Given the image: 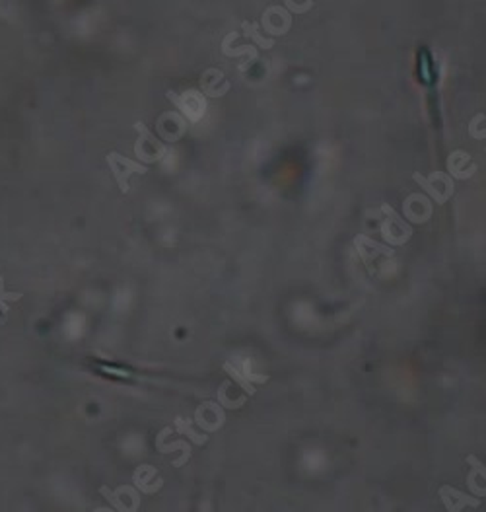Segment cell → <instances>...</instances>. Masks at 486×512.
Returning a JSON list of instances; mask_svg holds the SVG:
<instances>
[{"label": "cell", "instance_id": "6da1fadb", "mask_svg": "<svg viewBox=\"0 0 486 512\" xmlns=\"http://www.w3.org/2000/svg\"><path fill=\"white\" fill-rule=\"evenodd\" d=\"M381 213L385 214V219L379 224V232L385 242H389L391 245H403L408 242L413 236L410 224L405 219H401L399 214L395 213V209L389 205H381Z\"/></svg>", "mask_w": 486, "mask_h": 512}, {"label": "cell", "instance_id": "7a4b0ae2", "mask_svg": "<svg viewBox=\"0 0 486 512\" xmlns=\"http://www.w3.org/2000/svg\"><path fill=\"white\" fill-rule=\"evenodd\" d=\"M413 180H415L420 187H422L428 195H430L438 205H444L447 203L451 195H454V180H451V175L444 174V172H434L430 174L428 178L426 175H420L418 172L413 174Z\"/></svg>", "mask_w": 486, "mask_h": 512}, {"label": "cell", "instance_id": "3957f363", "mask_svg": "<svg viewBox=\"0 0 486 512\" xmlns=\"http://www.w3.org/2000/svg\"><path fill=\"white\" fill-rule=\"evenodd\" d=\"M134 129L138 131V141L134 144V152L136 156L141 158L144 164H150V162H158L165 156V144L162 141H158L156 134L150 131L148 127L144 123H134Z\"/></svg>", "mask_w": 486, "mask_h": 512}, {"label": "cell", "instance_id": "277c9868", "mask_svg": "<svg viewBox=\"0 0 486 512\" xmlns=\"http://www.w3.org/2000/svg\"><path fill=\"white\" fill-rule=\"evenodd\" d=\"M107 164L111 168V174L115 178L117 182L119 190L123 193H129V175L131 174H146V165L138 164V162H133L129 158L121 156L119 152H109L107 154Z\"/></svg>", "mask_w": 486, "mask_h": 512}, {"label": "cell", "instance_id": "5b68a950", "mask_svg": "<svg viewBox=\"0 0 486 512\" xmlns=\"http://www.w3.org/2000/svg\"><path fill=\"white\" fill-rule=\"evenodd\" d=\"M167 100L175 103V107L181 111V115L189 123H196L198 119L203 117L204 110H206V102H204V98L196 90H189L183 95H177L175 92H167Z\"/></svg>", "mask_w": 486, "mask_h": 512}, {"label": "cell", "instance_id": "8992f818", "mask_svg": "<svg viewBox=\"0 0 486 512\" xmlns=\"http://www.w3.org/2000/svg\"><path fill=\"white\" fill-rule=\"evenodd\" d=\"M263 28L271 35H284L292 28V16L284 6H268L263 14Z\"/></svg>", "mask_w": 486, "mask_h": 512}, {"label": "cell", "instance_id": "52a82bcc", "mask_svg": "<svg viewBox=\"0 0 486 512\" xmlns=\"http://www.w3.org/2000/svg\"><path fill=\"white\" fill-rule=\"evenodd\" d=\"M403 206H405V219H408L410 222L424 224V222L430 221L432 203L426 195L413 193V195H408V197L405 199Z\"/></svg>", "mask_w": 486, "mask_h": 512}, {"label": "cell", "instance_id": "ba28073f", "mask_svg": "<svg viewBox=\"0 0 486 512\" xmlns=\"http://www.w3.org/2000/svg\"><path fill=\"white\" fill-rule=\"evenodd\" d=\"M439 499L444 501L449 512H461L465 506H480V496H470L467 493H461L451 485H444L439 489Z\"/></svg>", "mask_w": 486, "mask_h": 512}, {"label": "cell", "instance_id": "9c48e42d", "mask_svg": "<svg viewBox=\"0 0 486 512\" xmlns=\"http://www.w3.org/2000/svg\"><path fill=\"white\" fill-rule=\"evenodd\" d=\"M195 421L196 425L203 426L206 431H218L220 426L224 425L226 417H224V411H222V407H220L218 403L206 402L196 409Z\"/></svg>", "mask_w": 486, "mask_h": 512}, {"label": "cell", "instance_id": "30bf717a", "mask_svg": "<svg viewBox=\"0 0 486 512\" xmlns=\"http://www.w3.org/2000/svg\"><path fill=\"white\" fill-rule=\"evenodd\" d=\"M249 366H251L249 361H245V363H243V371H239L234 363H226L224 364V371H226L227 374H230V376H232V378H234L245 392H247V394L253 395L255 394L253 382H261V384H263V382H267L268 376L267 374H251V372H249Z\"/></svg>", "mask_w": 486, "mask_h": 512}, {"label": "cell", "instance_id": "8fae6325", "mask_svg": "<svg viewBox=\"0 0 486 512\" xmlns=\"http://www.w3.org/2000/svg\"><path fill=\"white\" fill-rule=\"evenodd\" d=\"M354 245H356V250H358V255L362 257V261L366 263V265H372V261L376 260L377 255H385V257H391L393 250L389 248V245H384V244H377V242H374L372 238L368 236H364V234H360V236L356 238L354 240Z\"/></svg>", "mask_w": 486, "mask_h": 512}, {"label": "cell", "instance_id": "7c38bea8", "mask_svg": "<svg viewBox=\"0 0 486 512\" xmlns=\"http://www.w3.org/2000/svg\"><path fill=\"white\" fill-rule=\"evenodd\" d=\"M470 465L467 473V487L475 496H486V465L477 456H467Z\"/></svg>", "mask_w": 486, "mask_h": 512}, {"label": "cell", "instance_id": "4fadbf2b", "mask_svg": "<svg viewBox=\"0 0 486 512\" xmlns=\"http://www.w3.org/2000/svg\"><path fill=\"white\" fill-rule=\"evenodd\" d=\"M201 86H203L204 94H208L211 98H220L230 90V82H224V74L220 71H211L204 72V76L201 78Z\"/></svg>", "mask_w": 486, "mask_h": 512}, {"label": "cell", "instance_id": "5bb4252c", "mask_svg": "<svg viewBox=\"0 0 486 512\" xmlns=\"http://www.w3.org/2000/svg\"><path fill=\"white\" fill-rule=\"evenodd\" d=\"M154 477H156V467H152V465H141L133 475L136 487L141 489L142 493H156L158 489L162 487L164 481L158 479L154 483Z\"/></svg>", "mask_w": 486, "mask_h": 512}, {"label": "cell", "instance_id": "9a60e30c", "mask_svg": "<svg viewBox=\"0 0 486 512\" xmlns=\"http://www.w3.org/2000/svg\"><path fill=\"white\" fill-rule=\"evenodd\" d=\"M467 162H470V154L463 152V150H455L449 154L447 158V170H449V175H454L455 180H467L475 172H465V165Z\"/></svg>", "mask_w": 486, "mask_h": 512}, {"label": "cell", "instance_id": "2e32d148", "mask_svg": "<svg viewBox=\"0 0 486 512\" xmlns=\"http://www.w3.org/2000/svg\"><path fill=\"white\" fill-rule=\"evenodd\" d=\"M156 448L162 452V454H170V452H175V450H183V456L179 460H175L173 465L175 467H181V465L187 464V460L191 458V446H189L185 441H177L172 442V444H164V442H156Z\"/></svg>", "mask_w": 486, "mask_h": 512}, {"label": "cell", "instance_id": "e0dca14e", "mask_svg": "<svg viewBox=\"0 0 486 512\" xmlns=\"http://www.w3.org/2000/svg\"><path fill=\"white\" fill-rule=\"evenodd\" d=\"M242 28H243V35L249 37L251 41H255L261 49L275 47V41L267 40V37L259 32V24H247V22H243Z\"/></svg>", "mask_w": 486, "mask_h": 512}, {"label": "cell", "instance_id": "ac0fdd59", "mask_svg": "<svg viewBox=\"0 0 486 512\" xmlns=\"http://www.w3.org/2000/svg\"><path fill=\"white\" fill-rule=\"evenodd\" d=\"M175 425H177V433L187 434L189 438L195 442V444H198V446H203V444H206V442H208V436H206V434L196 433L195 429L191 426V423H189V421H185V419L177 417V419H175Z\"/></svg>", "mask_w": 486, "mask_h": 512}, {"label": "cell", "instance_id": "d6986e66", "mask_svg": "<svg viewBox=\"0 0 486 512\" xmlns=\"http://www.w3.org/2000/svg\"><path fill=\"white\" fill-rule=\"evenodd\" d=\"M222 53L226 57H242V55H249L251 61H257V49L253 45H243V47L237 49H230V47H222Z\"/></svg>", "mask_w": 486, "mask_h": 512}, {"label": "cell", "instance_id": "ffe728a7", "mask_svg": "<svg viewBox=\"0 0 486 512\" xmlns=\"http://www.w3.org/2000/svg\"><path fill=\"white\" fill-rule=\"evenodd\" d=\"M314 6V0H306L304 4H298L296 0H284V8L294 14H306L307 10H312Z\"/></svg>", "mask_w": 486, "mask_h": 512}, {"label": "cell", "instance_id": "44dd1931", "mask_svg": "<svg viewBox=\"0 0 486 512\" xmlns=\"http://www.w3.org/2000/svg\"><path fill=\"white\" fill-rule=\"evenodd\" d=\"M100 493H102V495L105 496V499H107V501H109V503L113 504V506H115L117 511H126L125 503H121V501H119V495H117V493H113V491H109V487H105V485H103V487L100 489Z\"/></svg>", "mask_w": 486, "mask_h": 512}, {"label": "cell", "instance_id": "7402d4cb", "mask_svg": "<svg viewBox=\"0 0 486 512\" xmlns=\"http://www.w3.org/2000/svg\"><path fill=\"white\" fill-rule=\"evenodd\" d=\"M0 298L4 302H16L22 298V292H6L4 291V277L0 275Z\"/></svg>", "mask_w": 486, "mask_h": 512}, {"label": "cell", "instance_id": "603a6c76", "mask_svg": "<svg viewBox=\"0 0 486 512\" xmlns=\"http://www.w3.org/2000/svg\"><path fill=\"white\" fill-rule=\"evenodd\" d=\"M469 134L473 136V139H486V129H482V131H477V129H469Z\"/></svg>", "mask_w": 486, "mask_h": 512}, {"label": "cell", "instance_id": "cb8c5ba5", "mask_svg": "<svg viewBox=\"0 0 486 512\" xmlns=\"http://www.w3.org/2000/svg\"><path fill=\"white\" fill-rule=\"evenodd\" d=\"M0 312H2V314H8V306H6V302L2 298H0Z\"/></svg>", "mask_w": 486, "mask_h": 512}]
</instances>
